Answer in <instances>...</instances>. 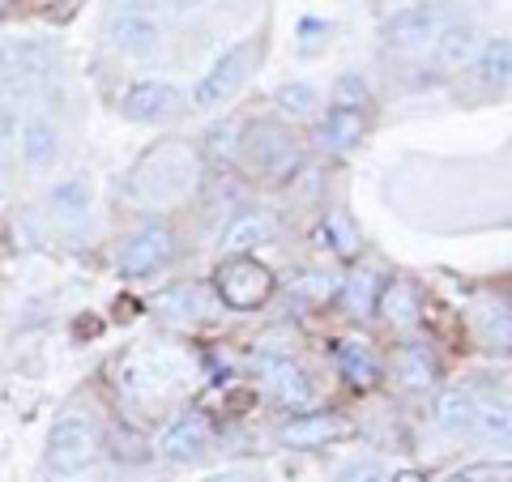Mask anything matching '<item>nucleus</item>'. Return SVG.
<instances>
[{
    "label": "nucleus",
    "mask_w": 512,
    "mask_h": 482,
    "mask_svg": "<svg viewBox=\"0 0 512 482\" xmlns=\"http://www.w3.org/2000/svg\"><path fill=\"white\" fill-rule=\"evenodd\" d=\"M261 56H265V43L256 35H248V39H239L235 47H227V52L210 64V73H201V82L192 86V107H197V111H214L222 103H231L235 94L248 86V77L256 73Z\"/></svg>",
    "instance_id": "1"
},
{
    "label": "nucleus",
    "mask_w": 512,
    "mask_h": 482,
    "mask_svg": "<svg viewBox=\"0 0 512 482\" xmlns=\"http://www.w3.org/2000/svg\"><path fill=\"white\" fill-rule=\"evenodd\" d=\"M192 175H197V158L184 146H158L133 171V197L146 205H171L192 188Z\"/></svg>",
    "instance_id": "2"
},
{
    "label": "nucleus",
    "mask_w": 512,
    "mask_h": 482,
    "mask_svg": "<svg viewBox=\"0 0 512 482\" xmlns=\"http://www.w3.org/2000/svg\"><path fill=\"white\" fill-rule=\"evenodd\" d=\"M111 47L128 60H146L158 39H163V18H158V0H111L107 18Z\"/></svg>",
    "instance_id": "3"
},
{
    "label": "nucleus",
    "mask_w": 512,
    "mask_h": 482,
    "mask_svg": "<svg viewBox=\"0 0 512 482\" xmlns=\"http://www.w3.org/2000/svg\"><path fill=\"white\" fill-rule=\"evenodd\" d=\"M244 158L265 180H286L299 167V137L278 120H256L244 133Z\"/></svg>",
    "instance_id": "4"
},
{
    "label": "nucleus",
    "mask_w": 512,
    "mask_h": 482,
    "mask_svg": "<svg viewBox=\"0 0 512 482\" xmlns=\"http://www.w3.org/2000/svg\"><path fill=\"white\" fill-rule=\"evenodd\" d=\"M436 414H440V427L453 431V436H483V440L500 436L504 440V431H508L504 410L487 406V401L478 393H470V389H448L440 397Z\"/></svg>",
    "instance_id": "5"
},
{
    "label": "nucleus",
    "mask_w": 512,
    "mask_h": 482,
    "mask_svg": "<svg viewBox=\"0 0 512 482\" xmlns=\"http://www.w3.org/2000/svg\"><path fill=\"white\" fill-rule=\"evenodd\" d=\"M218 295L227 308H261V303L274 295V273H269L261 261L252 256H231V261L218 265Z\"/></svg>",
    "instance_id": "6"
},
{
    "label": "nucleus",
    "mask_w": 512,
    "mask_h": 482,
    "mask_svg": "<svg viewBox=\"0 0 512 482\" xmlns=\"http://www.w3.org/2000/svg\"><path fill=\"white\" fill-rule=\"evenodd\" d=\"M171 256H175V235L163 227V222H146V227H137L120 244L116 269L124 278H150V273L171 265Z\"/></svg>",
    "instance_id": "7"
},
{
    "label": "nucleus",
    "mask_w": 512,
    "mask_h": 482,
    "mask_svg": "<svg viewBox=\"0 0 512 482\" xmlns=\"http://www.w3.org/2000/svg\"><path fill=\"white\" fill-rule=\"evenodd\" d=\"M94 453H99L94 427L82 419V414H64V419H56L52 431H47V470L77 474L94 461Z\"/></svg>",
    "instance_id": "8"
},
{
    "label": "nucleus",
    "mask_w": 512,
    "mask_h": 482,
    "mask_svg": "<svg viewBox=\"0 0 512 482\" xmlns=\"http://www.w3.org/2000/svg\"><path fill=\"white\" fill-rule=\"evenodd\" d=\"M120 111L137 124H167L171 116L184 111V90L167 82V77H141V82L124 90Z\"/></svg>",
    "instance_id": "9"
},
{
    "label": "nucleus",
    "mask_w": 512,
    "mask_h": 482,
    "mask_svg": "<svg viewBox=\"0 0 512 482\" xmlns=\"http://www.w3.org/2000/svg\"><path fill=\"white\" fill-rule=\"evenodd\" d=\"M444 22H448L444 5H410L384 22V43H389L393 52H419V47H427L440 35Z\"/></svg>",
    "instance_id": "10"
},
{
    "label": "nucleus",
    "mask_w": 512,
    "mask_h": 482,
    "mask_svg": "<svg viewBox=\"0 0 512 482\" xmlns=\"http://www.w3.org/2000/svg\"><path fill=\"white\" fill-rule=\"evenodd\" d=\"M18 154L26 171H52L56 158H60V128L52 116H43V111H35V116L22 120V133H18Z\"/></svg>",
    "instance_id": "11"
},
{
    "label": "nucleus",
    "mask_w": 512,
    "mask_h": 482,
    "mask_svg": "<svg viewBox=\"0 0 512 482\" xmlns=\"http://www.w3.org/2000/svg\"><path fill=\"white\" fill-rule=\"evenodd\" d=\"M261 367L269 376V389H274V397L282 401L286 410H308L316 401V384H312V376L303 372L299 363H291V359H265Z\"/></svg>",
    "instance_id": "12"
},
{
    "label": "nucleus",
    "mask_w": 512,
    "mask_h": 482,
    "mask_svg": "<svg viewBox=\"0 0 512 482\" xmlns=\"http://www.w3.org/2000/svg\"><path fill=\"white\" fill-rule=\"evenodd\" d=\"M210 419H205V414H180V419H175L167 431H163V457L167 461H197L205 448H210Z\"/></svg>",
    "instance_id": "13"
},
{
    "label": "nucleus",
    "mask_w": 512,
    "mask_h": 482,
    "mask_svg": "<svg viewBox=\"0 0 512 482\" xmlns=\"http://www.w3.org/2000/svg\"><path fill=\"white\" fill-rule=\"evenodd\" d=\"M278 239V222L274 214H265V210H252L244 218H235L227 231H222V252H231V256H248L252 248H265V244H274Z\"/></svg>",
    "instance_id": "14"
},
{
    "label": "nucleus",
    "mask_w": 512,
    "mask_h": 482,
    "mask_svg": "<svg viewBox=\"0 0 512 482\" xmlns=\"http://www.w3.org/2000/svg\"><path fill=\"white\" fill-rule=\"evenodd\" d=\"M474 52H478V30H474V22L448 18L440 26V35L431 39V56H436V64H444V69H461V64H470Z\"/></svg>",
    "instance_id": "15"
},
{
    "label": "nucleus",
    "mask_w": 512,
    "mask_h": 482,
    "mask_svg": "<svg viewBox=\"0 0 512 482\" xmlns=\"http://www.w3.org/2000/svg\"><path fill=\"white\" fill-rule=\"evenodd\" d=\"M346 431H350V423L338 419V414H299V419H291L282 427V444H291V448H320V444L346 436Z\"/></svg>",
    "instance_id": "16"
},
{
    "label": "nucleus",
    "mask_w": 512,
    "mask_h": 482,
    "mask_svg": "<svg viewBox=\"0 0 512 482\" xmlns=\"http://www.w3.org/2000/svg\"><path fill=\"white\" fill-rule=\"evenodd\" d=\"M338 363H342L346 380L359 384V389L376 384V376H380V363H376V355H372V346L359 342V337H346V342L338 346Z\"/></svg>",
    "instance_id": "17"
},
{
    "label": "nucleus",
    "mask_w": 512,
    "mask_h": 482,
    "mask_svg": "<svg viewBox=\"0 0 512 482\" xmlns=\"http://www.w3.org/2000/svg\"><path fill=\"white\" fill-rule=\"evenodd\" d=\"M376 303L384 308V320H389V325H397V329L419 325V295H414V286H410V282L384 286V295H380Z\"/></svg>",
    "instance_id": "18"
},
{
    "label": "nucleus",
    "mask_w": 512,
    "mask_h": 482,
    "mask_svg": "<svg viewBox=\"0 0 512 482\" xmlns=\"http://www.w3.org/2000/svg\"><path fill=\"white\" fill-rule=\"evenodd\" d=\"M320 137H325L333 150L355 146V141L363 137V116H359V111H350V107H329L325 124H320Z\"/></svg>",
    "instance_id": "19"
},
{
    "label": "nucleus",
    "mask_w": 512,
    "mask_h": 482,
    "mask_svg": "<svg viewBox=\"0 0 512 482\" xmlns=\"http://www.w3.org/2000/svg\"><path fill=\"white\" fill-rule=\"evenodd\" d=\"M393 367H397V376H402L406 384H414V389H423V384L436 380V363H431L427 346H402L397 350V359H393Z\"/></svg>",
    "instance_id": "20"
},
{
    "label": "nucleus",
    "mask_w": 512,
    "mask_h": 482,
    "mask_svg": "<svg viewBox=\"0 0 512 482\" xmlns=\"http://www.w3.org/2000/svg\"><path fill=\"white\" fill-rule=\"evenodd\" d=\"M376 291H380V278L372 269L367 273H355L346 286H342V303H346V312L350 316H367V312H376Z\"/></svg>",
    "instance_id": "21"
},
{
    "label": "nucleus",
    "mask_w": 512,
    "mask_h": 482,
    "mask_svg": "<svg viewBox=\"0 0 512 482\" xmlns=\"http://www.w3.org/2000/svg\"><path fill=\"white\" fill-rule=\"evenodd\" d=\"M278 103H282L286 111H295V116H312V111L320 107V94H316V86H308V82H286V86L278 90Z\"/></svg>",
    "instance_id": "22"
},
{
    "label": "nucleus",
    "mask_w": 512,
    "mask_h": 482,
    "mask_svg": "<svg viewBox=\"0 0 512 482\" xmlns=\"http://www.w3.org/2000/svg\"><path fill=\"white\" fill-rule=\"evenodd\" d=\"M338 482H393V470L380 461H350L338 474Z\"/></svg>",
    "instance_id": "23"
},
{
    "label": "nucleus",
    "mask_w": 512,
    "mask_h": 482,
    "mask_svg": "<svg viewBox=\"0 0 512 482\" xmlns=\"http://www.w3.org/2000/svg\"><path fill=\"white\" fill-rule=\"evenodd\" d=\"M483 82L487 86H504L508 82V43H491L487 47V60H483Z\"/></svg>",
    "instance_id": "24"
},
{
    "label": "nucleus",
    "mask_w": 512,
    "mask_h": 482,
    "mask_svg": "<svg viewBox=\"0 0 512 482\" xmlns=\"http://www.w3.org/2000/svg\"><path fill=\"white\" fill-rule=\"evenodd\" d=\"M333 99H338V103H333V107H350V111H359V107H367V90H363V82H359V77H342V82H338V94H333Z\"/></svg>",
    "instance_id": "25"
},
{
    "label": "nucleus",
    "mask_w": 512,
    "mask_h": 482,
    "mask_svg": "<svg viewBox=\"0 0 512 482\" xmlns=\"http://www.w3.org/2000/svg\"><path fill=\"white\" fill-rule=\"evenodd\" d=\"M218 482H261V478H248V474H227V478H218Z\"/></svg>",
    "instance_id": "26"
},
{
    "label": "nucleus",
    "mask_w": 512,
    "mask_h": 482,
    "mask_svg": "<svg viewBox=\"0 0 512 482\" xmlns=\"http://www.w3.org/2000/svg\"><path fill=\"white\" fill-rule=\"evenodd\" d=\"M393 482H423L419 474H393Z\"/></svg>",
    "instance_id": "27"
},
{
    "label": "nucleus",
    "mask_w": 512,
    "mask_h": 482,
    "mask_svg": "<svg viewBox=\"0 0 512 482\" xmlns=\"http://www.w3.org/2000/svg\"><path fill=\"white\" fill-rule=\"evenodd\" d=\"M448 482H474V478H470V470H466V474H453V478H448Z\"/></svg>",
    "instance_id": "28"
}]
</instances>
